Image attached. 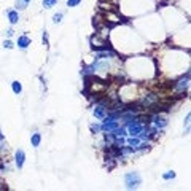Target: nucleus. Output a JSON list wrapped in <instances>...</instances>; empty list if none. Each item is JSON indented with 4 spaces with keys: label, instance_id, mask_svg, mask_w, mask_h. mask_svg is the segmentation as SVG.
I'll use <instances>...</instances> for the list:
<instances>
[{
    "label": "nucleus",
    "instance_id": "1",
    "mask_svg": "<svg viewBox=\"0 0 191 191\" xmlns=\"http://www.w3.org/2000/svg\"><path fill=\"white\" fill-rule=\"evenodd\" d=\"M124 183H126L127 189H134L142 183V178H140V175L137 172H129V174L124 175Z\"/></svg>",
    "mask_w": 191,
    "mask_h": 191
},
{
    "label": "nucleus",
    "instance_id": "2",
    "mask_svg": "<svg viewBox=\"0 0 191 191\" xmlns=\"http://www.w3.org/2000/svg\"><path fill=\"white\" fill-rule=\"evenodd\" d=\"M142 129H143V126H142V123L139 121V119H131L129 124H127V132H129L131 135H135V137L142 132Z\"/></svg>",
    "mask_w": 191,
    "mask_h": 191
},
{
    "label": "nucleus",
    "instance_id": "3",
    "mask_svg": "<svg viewBox=\"0 0 191 191\" xmlns=\"http://www.w3.org/2000/svg\"><path fill=\"white\" fill-rule=\"evenodd\" d=\"M116 53L113 50H110V48H107V50H102V51H97L96 53V59L97 61H102V59H108V58H115Z\"/></svg>",
    "mask_w": 191,
    "mask_h": 191
},
{
    "label": "nucleus",
    "instance_id": "4",
    "mask_svg": "<svg viewBox=\"0 0 191 191\" xmlns=\"http://www.w3.org/2000/svg\"><path fill=\"white\" fill-rule=\"evenodd\" d=\"M188 84H189V72L182 80H178V83L175 84V89H177L178 92H182V91H185L186 88H188Z\"/></svg>",
    "mask_w": 191,
    "mask_h": 191
},
{
    "label": "nucleus",
    "instance_id": "5",
    "mask_svg": "<svg viewBox=\"0 0 191 191\" xmlns=\"http://www.w3.org/2000/svg\"><path fill=\"white\" fill-rule=\"evenodd\" d=\"M153 124L156 129H163V127L167 126V118L163 116V115H155L153 116Z\"/></svg>",
    "mask_w": 191,
    "mask_h": 191
},
{
    "label": "nucleus",
    "instance_id": "6",
    "mask_svg": "<svg viewBox=\"0 0 191 191\" xmlns=\"http://www.w3.org/2000/svg\"><path fill=\"white\" fill-rule=\"evenodd\" d=\"M91 70L92 72H102V70H108V62H94L91 66Z\"/></svg>",
    "mask_w": 191,
    "mask_h": 191
},
{
    "label": "nucleus",
    "instance_id": "7",
    "mask_svg": "<svg viewBox=\"0 0 191 191\" xmlns=\"http://www.w3.org/2000/svg\"><path fill=\"white\" fill-rule=\"evenodd\" d=\"M16 166L19 167V169H22V166H24V159H26V153H24L22 150H18L16 151Z\"/></svg>",
    "mask_w": 191,
    "mask_h": 191
},
{
    "label": "nucleus",
    "instance_id": "8",
    "mask_svg": "<svg viewBox=\"0 0 191 191\" xmlns=\"http://www.w3.org/2000/svg\"><path fill=\"white\" fill-rule=\"evenodd\" d=\"M105 113H107V108L103 105H96V108H94V116L96 118L103 119V118H105Z\"/></svg>",
    "mask_w": 191,
    "mask_h": 191
},
{
    "label": "nucleus",
    "instance_id": "9",
    "mask_svg": "<svg viewBox=\"0 0 191 191\" xmlns=\"http://www.w3.org/2000/svg\"><path fill=\"white\" fill-rule=\"evenodd\" d=\"M30 45V38L29 37H26V35H22V37H19L18 38V46L21 48V50H26V48Z\"/></svg>",
    "mask_w": 191,
    "mask_h": 191
},
{
    "label": "nucleus",
    "instance_id": "10",
    "mask_svg": "<svg viewBox=\"0 0 191 191\" xmlns=\"http://www.w3.org/2000/svg\"><path fill=\"white\" fill-rule=\"evenodd\" d=\"M155 100H156V96H155V94H148L147 97L142 100V105H143V107H150Z\"/></svg>",
    "mask_w": 191,
    "mask_h": 191
},
{
    "label": "nucleus",
    "instance_id": "11",
    "mask_svg": "<svg viewBox=\"0 0 191 191\" xmlns=\"http://www.w3.org/2000/svg\"><path fill=\"white\" fill-rule=\"evenodd\" d=\"M8 21H10L11 24H16L19 21V14H18V11H8Z\"/></svg>",
    "mask_w": 191,
    "mask_h": 191
},
{
    "label": "nucleus",
    "instance_id": "12",
    "mask_svg": "<svg viewBox=\"0 0 191 191\" xmlns=\"http://www.w3.org/2000/svg\"><path fill=\"white\" fill-rule=\"evenodd\" d=\"M30 142H32V147H38V145H40V142H42V135H40L38 132L32 134V137H30Z\"/></svg>",
    "mask_w": 191,
    "mask_h": 191
},
{
    "label": "nucleus",
    "instance_id": "13",
    "mask_svg": "<svg viewBox=\"0 0 191 191\" xmlns=\"http://www.w3.org/2000/svg\"><path fill=\"white\" fill-rule=\"evenodd\" d=\"M127 145H129L131 148H134V150H135V148H137V147L140 145V140H139L137 137H135V135H132L131 139H127Z\"/></svg>",
    "mask_w": 191,
    "mask_h": 191
},
{
    "label": "nucleus",
    "instance_id": "14",
    "mask_svg": "<svg viewBox=\"0 0 191 191\" xmlns=\"http://www.w3.org/2000/svg\"><path fill=\"white\" fill-rule=\"evenodd\" d=\"M11 88H13L14 94H21V91H22V86H21L19 81H13V83H11Z\"/></svg>",
    "mask_w": 191,
    "mask_h": 191
},
{
    "label": "nucleus",
    "instance_id": "15",
    "mask_svg": "<svg viewBox=\"0 0 191 191\" xmlns=\"http://www.w3.org/2000/svg\"><path fill=\"white\" fill-rule=\"evenodd\" d=\"M56 3H58V0H43V6L45 8H53Z\"/></svg>",
    "mask_w": 191,
    "mask_h": 191
},
{
    "label": "nucleus",
    "instance_id": "16",
    "mask_svg": "<svg viewBox=\"0 0 191 191\" xmlns=\"http://www.w3.org/2000/svg\"><path fill=\"white\" fill-rule=\"evenodd\" d=\"M163 178H164V180H172V178H175V172H172V170L166 172V174L163 175Z\"/></svg>",
    "mask_w": 191,
    "mask_h": 191
},
{
    "label": "nucleus",
    "instance_id": "17",
    "mask_svg": "<svg viewBox=\"0 0 191 191\" xmlns=\"http://www.w3.org/2000/svg\"><path fill=\"white\" fill-rule=\"evenodd\" d=\"M80 3H81V0H67V6H69V8L77 6V5H80Z\"/></svg>",
    "mask_w": 191,
    "mask_h": 191
},
{
    "label": "nucleus",
    "instance_id": "18",
    "mask_svg": "<svg viewBox=\"0 0 191 191\" xmlns=\"http://www.w3.org/2000/svg\"><path fill=\"white\" fill-rule=\"evenodd\" d=\"M62 16H64L62 13H56V14L53 16V21H54L56 24H58V22H61V21H62Z\"/></svg>",
    "mask_w": 191,
    "mask_h": 191
},
{
    "label": "nucleus",
    "instance_id": "19",
    "mask_svg": "<svg viewBox=\"0 0 191 191\" xmlns=\"http://www.w3.org/2000/svg\"><path fill=\"white\" fill-rule=\"evenodd\" d=\"M16 8H18V10H24V8H26V2H16Z\"/></svg>",
    "mask_w": 191,
    "mask_h": 191
},
{
    "label": "nucleus",
    "instance_id": "20",
    "mask_svg": "<svg viewBox=\"0 0 191 191\" xmlns=\"http://www.w3.org/2000/svg\"><path fill=\"white\" fill-rule=\"evenodd\" d=\"M189 119H191V115L188 113V115H186V119H185V126H186V132H189Z\"/></svg>",
    "mask_w": 191,
    "mask_h": 191
},
{
    "label": "nucleus",
    "instance_id": "21",
    "mask_svg": "<svg viewBox=\"0 0 191 191\" xmlns=\"http://www.w3.org/2000/svg\"><path fill=\"white\" fill-rule=\"evenodd\" d=\"M91 131H92L94 134H97V132L100 131V126H99V124H92V126H91Z\"/></svg>",
    "mask_w": 191,
    "mask_h": 191
},
{
    "label": "nucleus",
    "instance_id": "22",
    "mask_svg": "<svg viewBox=\"0 0 191 191\" xmlns=\"http://www.w3.org/2000/svg\"><path fill=\"white\" fill-rule=\"evenodd\" d=\"M3 46H5V48H13V43L10 42V40H5V42H3Z\"/></svg>",
    "mask_w": 191,
    "mask_h": 191
},
{
    "label": "nucleus",
    "instance_id": "23",
    "mask_svg": "<svg viewBox=\"0 0 191 191\" xmlns=\"http://www.w3.org/2000/svg\"><path fill=\"white\" fill-rule=\"evenodd\" d=\"M43 43H45V45H48V34H46V32L43 34Z\"/></svg>",
    "mask_w": 191,
    "mask_h": 191
},
{
    "label": "nucleus",
    "instance_id": "24",
    "mask_svg": "<svg viewBox=\"0 0 191 191\" xmlns=\"http://www.w3.org/2000/svg\"><path fill=\"white\" fill-rule=\"evenodd\" d=\"M0 140H3V134L2 132H0Z\"/></svg>",
    "mask_w": 191,
    "mask_h": 191
},
{
    "label": "nucleus",
    "instance_id": "25",
    "mask_svg": "<svg viewBox=\"0 0 191 191\" xmlns=\"http://www.w3.org/2000/svg\"><path fill=\"white\" fill-rule=\"evenodd\" d=\"M22 2H26V3H29V2H30V0H22Z\"/></svg>",
    "mask_w": 191,
    "mask_h": 191
}]
</instances>
